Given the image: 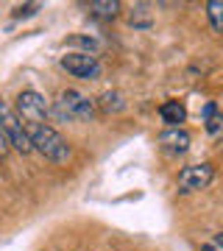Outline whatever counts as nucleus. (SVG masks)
<instances>
[{
    "mask_svg": "<svg viewBox=\"0 0 223 251\" xmlns=\"http://www.w3.org/2000/svg\"><path fill=\"white\" fill-rule=\"evenodd\" d=\"M206 131H209V137L221 140L223 137V112H215V115L206 120Z\"/></svg>",
    "mask_w": 223,
    "mask_h": 251,
    "instance_id": "nucleus-12",
    "label": "nucleus"
},
{
    "mask_svg": "<svg viewBox=\"0 0 223 251\" xmlns=\"http://www.w3.org/2000/svg\"><path fill=\"white\" fill-rule=\"evenodd\" d=\"M89 11L100 20H115L120 14V3L117 0H92L89 3Z\"/></svg>",
    "mask_w": 223,
    "mask_h": 251,
    "instance_id": "nucleus-9",
    "label": "nucleus"
},
{
    "mask_svg": "<svg viewBox=\"0 0 223 251\" xmlns=\"http://www.w3.org/2000/svg\"><path fill=\"white\" fill-rule=\"evenodd\" d=\"M215 179V165L212 162H198V165H187L178 173V190L181 193H198L206 190Z\"/></svg>",
    "mask_w": 223,
    "mask_h": 251,
    "instance_id": "nucleus-5",
    "label": "nucleus"
},
{
    "mask_svg": "<svg viewBox=\"0 0 223 251\" xmlns=\"http://www.w3.org/2000/svg\"><path fill=\"white\" fill-rule=\"evenodd\" d=\"M9 148H11V143H9V137H6V131H3V126H0V159H6Z\"/></svg>",
    "mask_w": 223,
    "mask_h": 251,
    "instance_id": "nucleus-13",
    "label": "nucleus"
},
{
    "mask_svg": "<svg viewBox=\"0 0 223 251\" xmlns=\"http://www.w3.org/2000/svg\"><path fill=\"white\" fill-rule=\"evenodd\" d=\"M50 115L59 123H78V120H92L95 117V100L78 90H62L59 98L50 106Z\"/></svg>",
    "mask_w": 223,
    "mask_h": 251,
    "instance_id": "nucleus-2",
    "label": "nucleus"
},
{
    "mask_svg": "<svg viewBox=\"0 0 223 251\" xmlns=\"http://www.w3.org/2000/svg\"><path fill=\"white\" fill-rule=\"evenodd\" d=\"M159 145H165L170 153H184L190 148V134L184 128H168L159 134Z\"/></svg>",
    "mask_w": 223,
    "mask_h": 251,
    "instance_id": "nucleus-7",
    "label": "nucleus"
},
{
    "mask_svg": "<svg viewBox=\"0 0 223 251\" xmlns=\"http://www.w3.org/2000/svg\"><path fill=\"white\" fill-rule=\"evenodd\" d=\"M159 117L162 123H168L170 128H181V123L187 120V109L181 100H165L159 106Z\"/></svg>",
    "mask_w": 223,
    "mask_h": 251,
    "instance_id": "nucleus-8",
    "label": "nucleus"
},
{
    "mask_svg": "<svg viewBox=\"0 0 223 251\" xmlns=\"http://www.w3.org/2000/svg\"><path fill=\"white\" fill-rule=\"evenodd\" d=\"M59 64H62V70H67L70 75L84 78V81H95V78H100V73H103L100 59L95 53H89V50H73V53H64L62 59H59Z\"/></svg>",
    "mask_w": 223,
    "mask_h": 251,
    "instance_id": "nucleus-3",
    "label": "nucleus"
},
{
    "mask_svg": "<svg viewBox=\"0 0 223 251\" xmlns=\"http://www.w3.org/2000/svg\"><path fill=\"white\" fill-rule=\"evenodd\" d=\"M212 246H215V249H218V251H223V232H221V234H215Z\"/></svg>",
    "mask_w": 223,
    "mask_h": 251,
    "instance_id": "nucleus-15",
    "label": "nucleus"
},
{
    "mask_svg": "<svg viewBox=\"0 0 223 251\" xmlns=\"http://www.w3.org/2000/svg\"><path fill=\"white\" fill-rule=\"evenodd\" d=\"M25 131H28V140H31V148L39 151L45 159H50L53 165H64V162L73 156L70 143L56 131L53 126H48V123H28Z\"/></svg>",
    "mask_w": 223,
    "mask_h": 251,
    "instance_id": "nucleus-1",
    "label": "nucleus"
},
{
    "mask_svg": "<svg viewBox=\"0 0 223 251\" xmlns=\"http://www.w3.org/2000/svg\"><path fill=\"white\" fill-rule=\"evenodd\" d=\"M206 17H209V25H212L215 34L223 36V0H209L206 3Z\"/></svg>",
    "mask_w": 223,
    "mask_h": 251,
    "instance_id": "nucleus-10",
    "label": "nucleus"
},
{
    "mask_svg": "<svg viewBox=\"0 0 223 251\" xmlns=\"http://www.w3.org/2000/svg\"><path fill=\"white\" fill-rule=\"evenodd\" d=\"M17 117L28 123H45L50 117V103L42 92L36 90H23L17 95Z\"/></svg>",
    "mask_w": 223,
    "mask_h": 251,
    "instance_id": "nucleus-4",
    "label": "nucleus"
},
{
    "mask_svg": "<svg viewBox=\"0 0 223 251\" xmlns=\"http://www.w3.org/2000/svg\"><path fill=\"white\" fill-rule=\"evenodd\" d=\"M100 106L106 109V112H123L125 109L123 95H120V92H106V95L100 98Z\"/></svg>",
    "mask_w": 223,
    "mask_h": 251,
    "instance_id": "nucleus-11",
    "label": "nucleus"
},
{
    "mask_svg": "<svg viewBox=\"0 0 223 251\" xmlns=\"http://www.w3.org/2000/svg\"><path fill=\"white\" fill-rule=\"evenodd\" d=\"M39 6H25V9H17V17H25V14H34Z\"/></svg>",
    "mask_w": 223,
    "mask_h": 251,
    "instance_id": "nucleus-14",
    "label": "nucleus"
},
{
    "mask_svg": "<svg viewBox=\"0 0 223 251\" xmlns=\"http://www.w3.org/2000/svg\"><path fill=\"white\" fill-rule=\"evenodd\" d=\"M3 131H6V137H9L11 148H17L20 153H31L34 148H31V140H28V131H25V123L17 117V112L14 109H9L6 112V117H3Z\"/></svg>",
    "mask_w": 223,
    "mask_h": 251,
    "instance_id": "nucleus-6",
    "label": "nucleus"
}]
</instances>
